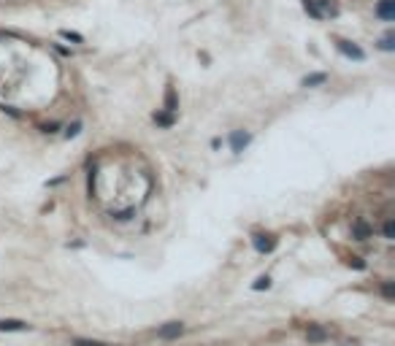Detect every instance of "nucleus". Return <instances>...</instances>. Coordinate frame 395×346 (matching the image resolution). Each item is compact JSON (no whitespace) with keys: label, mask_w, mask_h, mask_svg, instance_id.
Returning <instances> with one entry per match:
<instances>
[{"label":"nucleus","mask_w":395,"mask_h":346,"mask_svg":"<svg viewBox=\"0 0 395 346\" xmlns=\"http://www.w3.org/2000/svg\"><path fill=\"white\" fill-rule=\"evenodd\" d=\"M252 246H255L260 255H271V252L279 246V238L273 233H255L252 235Z\"/></svg>","instance_id":"obj_1"},{"label":"nucleus","mask_w":395,"mask_h":346,"mask_svg":"<svg viewBox=\"0 0 395 346\" xmlns=\"http://www.w3.org/2000/svg\"><path fill=\"white\" fill-rule=\"evenodd\" d=\"M336 49H339L344 57H349V60H354V62H363V60H365V51L360 49L357 43L344 41V38H336Z\"/></svg>","instance_id":"obj_2"},{"label":"nucleus","mask_w":395,"mask_h":346,"mask_svg":"<svg viewBox=\"0 0 395 346\" xmlns=\"http://www.w3.org/2000/svg\"><path fill=\"white\" fill-rule=\"evenodd\" d=\"M184 330H187V327L181 325V322H165V325L157 330V336L163 338V341H174V338L184 336Z\"/></svg>","instance_id":"obj_3"},{"label":"nucleus","mask_w":395,"mask_h":346,"mask_svg":"<svg viewBox=\"0 0 395 346\" xmlns=\"http://www.w3.org/2000/svg\"><path fill=\"white\" fill-rule=\"evenodd\" d=\"M252 143V132H247V130H233L230 132V149L233 152H244V149H247Z\"/></svg>","instance_id":"obj_4"},{"label":"nucleus","mask_w":395,"mask_h":346,"mask_svg":"<svg viewBox=\"0 0 395 346\" xmlns=\"http://www.w3.org/2000/svg\"><path fill=\"white\" fill-rule=\"evenodd\" d=\"M374 14L379 16L382 22H393L395 19V0H379L374 8Z\"/></svg>","instance_id":"obj_5"},{"label":"nucleus","mask_w":395,"mask_h":346,"mask_svg":"<svg viewBox=\"0 0 395 346\" xmlns=\"http://www.w3.org/2000/svg\"><path fill=\"white\" fill-rule=\"evenodd\" d=\"M374 235V227H371L365 219H354L352 222V238L354 241H365V238H371Z\"/></svg>","instance_id":"obj_6"},{"label":"nucleus","mask_w":395,"mask_h":346,"mask_svg":"<svg viewBox=\"0 0 395 346\" xmlns=\"http://www.w3.org/2000/svg\"><path fill=\"white\" fill-rule=\"evenodd\" d=\"M30 330V325L22 319H0V333H25Z\"/></svg>","instance_id":"obj_7"},{"label":"nucleus","mask_w":395,"mask_h":346,"mask_svg":"<svg viewBox=\"0 0 395 346\" xmlns=\"http://www.w3.org/2000/svg\"><path fill=\"white\" fill-rule=\"evenodd\" d=\"M165 111H171V114H176L179 111V95H176V86L174 84H168L165 86Z\"/></svg>","instance_id":"obj_8"},{"label":"nucleus","mask_w":395,"mask_h":346,"mask_svg":"<svg viewBox=\"0 0 395 346\" xmlns=\"http://www.w3.org/2000/svg\"><path fill=\"white\" fill-rule=\"evenodd\" d=\"M317 3V11H319V16H339V3L336 0H314Z\"/></svg>","instance_id":"obj_9"},{"label":"nucleus","mask_w":395,"mask_h":346,"mask_svg":"<svg viewBox=\"0 0 395 346\" xmlns=\"http://www.w3.org/2000/svg\"><path fill=\"white\" fill-rule=\"evenodd\" d=\"M152 119H154V125H157V128H174L176 125V114H171V111H154L152 114Z\"/></svg>","instance_id":"obj_10"},{"label":"nucleus","mask_w":395,"mask_h":346,"mask_svg":"<svg viewBox=\"0 0 395 346\" xmlns=\"http://www.w3.org/2000/svg\"><path fill=\"white\" fill-rule=\"evenodd\" d=\"M306 341H308V344H322V341H328V330H325V327H319V325H308Z\"/></svg>","instance_id":"obj_11"},{"label":"nucleus","mask_w":395,"mask_h":346,"mask_svg":"<svg viewBox=\"0 0 395 346\" xmlns=\"http://www.w3.org/2000/svg\"><path fill=\"white\" fill-rule=\"evenodd\" d=\"M328 82V73H308L306 79H303V86H319V84H325Z\"/></svg>","instance_id":"obj_12"},{"label":"nucleus","mask_w":395,"mask_h":346,"mask_svg":"<svg viewBox=\"0 0 395 346\" xmlns=\"http://www.w3.org/2000/svg\"><path fill=\"white\" fill-rule=\"evenodd\" d=\"M252 290L255 292H260V290H271V276H260V279L252 284Z\"/></svg>","instance_id":"obj_13"},{"label":"nucleus","mask_w":395,"mask_h":346,"mask_svg":"<svg viewBox=\"0 0 395 346\" xmlns=\"http://www.w3.org/2000/svg\"><path fill=\"white\" fill-rule=\"evenodd\" d=\"M393 41H395L393 33H387V36L379 41V49H382V51H393V49H395V43H393Z\"/></svg>","instance_id":"obj_14"},{"label":"nucleus","mask_w":395,"mask_h":346,"mask_svg":"<svg viewBox=\"0 0 395 346\" xmlns=\"http://www.w3.org/2000/svg\"><path fill=\"white\" fill-rule=\"evenodd\" d=\"M382 233H385V238H387V241H395V222H393V219H387V222H385Z\"/></svg>","instance_id":"obj_15"},{"label":"nucleus","mask_w":395,"mask_h":346,"mask_svg":"<svg viewBox=\"0 0 395 346\" xmlns=\"http://www.w3.org/2000/svg\"><path fill=\"white\" fill-rule=\"evenodd\" d=\"M60 38H65V41H73V43H84V38L79 36V33H71V30H60Z\"/></svg>","instance_id":"obj_16"},{"label":"nucleus","mask_w":395,"mask_h":346,"mask_svg":"<svg viewBox=\"0 0 395 346\" xmlns=\"http://www.w3.org/2000/svg\"><path fill=\"white\" fill-rule=\"evenodd\" d=\"M303 8H306V14H311L314 19H322V16H319V11H317V3H314V0H303Z\"/></svg>","instance_id":"obj_17"},{"label":"nucleus","mask_w":395,"mask_h":346,"mask_svg":"<svg viewBox=\"0 0 395 346\" xmlns=\"http://www.w3.org/2000/svg\"><path fill=\"white\" fill-rule=\"evenodd\" d=\"M347 262H349V268H357V270H365V262H363V257H349Z\"/></svg>","instance_id":"obj_18"},{"label":"nucleus","mask_w":395,"mask_h":346,"mask_svg":"<svg viewBox=\"0 0 395 346\" xmlns=\"http://www.w3.org/2000/svg\"><path fill=\"white\" fill-rule=\"evenodd\" d=\"M79 130H82V122H73L71 128L65 130V138H73V135H79Z\"/></svg>","instance_id":"obj_19"},{"label":"nucleus","mask_w":395,"mask_h":346,"mask_svg":"<svg viewBox=\"0 0 395 346\" xmlns=\"http://www.w3.org/2000/svg\"><path fill=\"white\" fill-rule=\"evenodd\" d=\"M382 295H385L387 301H393V298H395V290H393V284H390V281H387V284L382 287Z\"/></svg>","instance_id":"obj_20"},{"label":"nucleus","mask_w":395,"mask_h":346,"mask_svg":"<svg viewBox=\"0 0 395 346\" xmlns=\"http://www.w3.org/2000/svg\"><path fill=\"white\" fill-rule=\"evenodd\" d=\"M103 346H108V344H103Z\"/></svg>","instance_id":"obj_21"}]
</instances>
